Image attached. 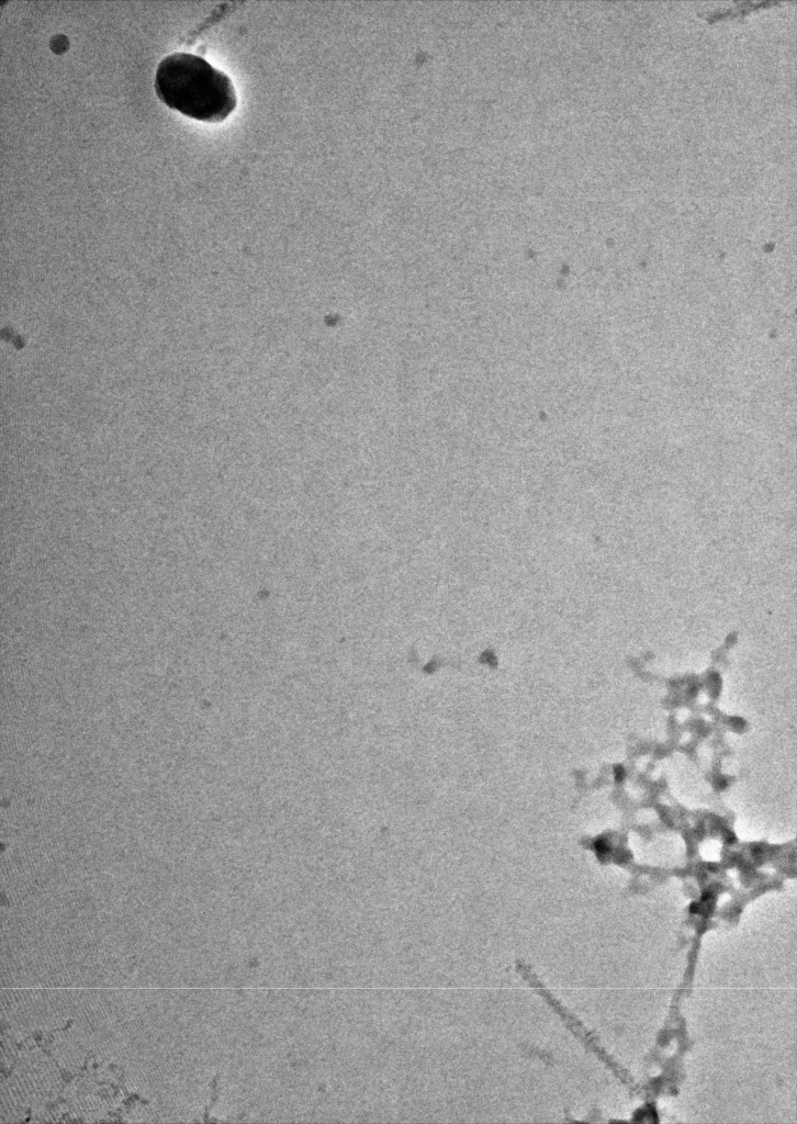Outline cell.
Returning <instances> with one entry per match:
<instances>
[{
    "instance_id": "6da1fadb",
    "label": "cell",
    "mask_w": 797,
    "mask_h": 1124,
    "mask_svg": "<svg viewBox=\"0 0 797 1124\" xmlns=\"http://www.w3.org/2000/svg\"><path fill=\"white\" fill-rule=\"evenodd\" d=\"M154 86L167 106L202 122H222L237 105L231 78L193 54L173 53L162 58Z\"/></svg>"
}]
</instances>
